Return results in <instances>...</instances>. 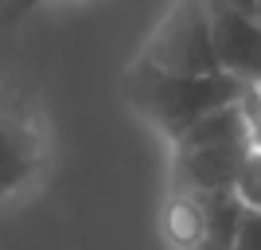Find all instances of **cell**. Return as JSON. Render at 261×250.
Here are the masks:
<instances>
[{"label": "cell", "instance_id": "obj_11", "mask_svg": "<svg viewBox=\"0 0 261 250\" xmlns=\"http://www.w3.org/2000/svg\"><path fill=\"white\" fill-rule=\"evenodd\" d=\"M43 4H55V0H4V20L16 24V20H28L32 12H39Z\"/></svg>", "mask_w": 261, "mask_h": 250}, {"label": "cell", "instance_id": "obj_5", "mask_svg": "<svg viewBox=\"0 0 261 250\" xmlns=\"http://www.w3.org/2000/svg\"><path fill=\"white\" fill-rule=\"evenodd\" d=\"M211 4V32H215V55L226 75L242 78L246 86L261 82V20L257 12L238 8L230 0H207Z\"/></svg>", "mask_w": 261, "mask_h": 250}, {"label": "cell", "instance_id": "obj_10", "mask_svg": "<svg viewBox=\"0 0 261 250\" xmlns=\"http://www.w3.org/2000/svg\"><path fill=\"white\" fill-rule=\"evenodd\" d=\"M234 250H261V211H246V215H242Z\"/></svg>", "mask_w": 261, "mask_h": 250}, {"label": "cell", "instance_id": "obj_3", "mask_svg": "<svg viewBox=\"0 0 261 250\" xmlns=\"http://www.w3.org/2000/svg\"><path fill=\"white\" fill-rule=\"evenodd\" d=\"M133 59L144 66H156V71H168V75L222 71L215 55V32H211V4L207 0H172Z\"/></svg>", "mask_w": 261, "mask_h": 250}, {"label": "cell", "instance_id": "obj_6", "mask_svg": "<svg viewBox=\"0 0 261 250\" xmlns=\"http://www.w3.org/2000/svg\"><path fill=\"white\" fill-rule=\"evenodd\" d=\"M207 231V207L199 192H179L172 188L160 207V235L172 250H199Z\"/></svg>", "mask_w": 261, "mask_h": 250}, {"label": "cell", "instance_id": "obj_7", "mask_svg": "<svg viewBox=\"0 0 261 250\" xmlns=\"http://www.w3.org/2000/svg\"><path fill=\"white\" fill-rule=\"evenodd\" d=\"M199 196H203V207H207V231H203L199 250H234L242 215H246L242 199L234 196V188L230 192H199Z\"/></svg>", "mask_w": 261, "mask_h": 250}, {"label": "cell", "instance_id": "obj_4", "mask_svg": "<svg viewBox=\"0 0 261 250\" xmlns=\"http://www.w3.org/2000/svg\"><path fill=\"white\" fill-rule=\"evenodd\" d=\"M51 141L39 113L23 102L0 98V207L28 199L47 172Z\"/></svg>", "mask_w": 261, "mask_h": 250}, {"label": "cell", "instance_id": "obj_8", "mask_svg": "<svg viewBox=\"0 0 261 250\" xmlns=\"http://www.w3.org/2000/svg\"><path fill=\"white\" fill-rule=\"evenodd\" d=\"M234 196L242 199L246 211H261V152L257 149H253L250 156H246V164H242L238 180H234Z\"/></svg>", "mask_w": 261, "mask_h": 250}, {"label": "cell", "instance_id": "obj_1", "mask_svg": "<svg viewBox=\"0 0 261 250\" xmlns=\"http://www.w3.org/2000/svg\"><path fill=\"white\" fill-rule=\"evenodd\" d=\"M121 86H125L129 106L168 145L179 133H187L195 121H203L207 113L230 106V102H242L246 90H250L242 78L226 75V71H215V75H168V71L144 66L137 59L129 63Z\"/></svg>", "mask_w": 261, "mask_h": 250}, {"label": "cell", "instance_id": "obj_2", "mask_svg": "<svg viewBox=\"0 0 261 250\" xmlns=\"http://www.w3.org/2000/svg\"><path fill=\"white\" fill-rule=\"evenodd\" d=\"M253 152L242 102L207 113L172 141V188L179 192H230Z\"/></svg>", "mask_w": 261, "mask_h": 250}, {"label": "cell", "instance_id": "obj_12", "mask_svg": "<svg viewBox=\"0 0 261 250\" xmlns=\"http://www.w3.org/2000/svg\"><path fill=\"white\" fill-rule=\"evenodd\" d=\"M230 4H238V8H250V12H253V0H230Z\"/></svg>", "mask_w": 261, "mask_h": 250}, {"label": "cell", "instance_id": "obj_13", "mask_svg": "<svg viewBox=\"0 0 261 250\" xmlns=\"http://www.w3.org/2000/svg\"><path fill=\"white\" fill-rule=\"evenodd\" d=\"M253 12H257V20H261V0H253Z\"/></svg>", "mask_w": 261, "mask_h": 250}, {"label": "cell", "instance_id": "obj_9", "mask_svg": "<svg viewBox=\"0 0 261 250\" xmlns=\"http://www.w3.org/2000/svg\"><path fill=\"white\" fill-rule=\"evenodd\" d=\"M242 109H246V129H250V145L261 152V90H246L242 98Z\"/></svg>", "mask_w": 261, "mask_h": 250}]
</instances>
